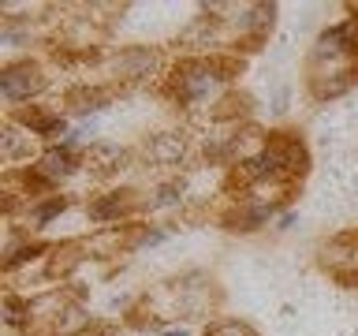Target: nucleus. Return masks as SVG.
Listing matches in <instances>:
<instances>
[{"mask_svg": "<svg viewBox=\"0 0 358 336\" xmlns=\"http://www.w3.org/2000/svg\"><path fill=\"white\" fill-rule=\"evenodd\" d=\"M228 83L220 64H209V60H190L176 71L172 78V97L179 105H206L209 97H217V90Z\"/></svg>", "mask_w": 358, "mask_h": 336, "instance_id": "1", "label": "nucleus"}, {"mask_svg": "<svg viewBox=\"0 0 358 336\" xmlns=\"http://www.w3.org/2000/svg\"><path fill=\"white\" fill-rule=\"evenodd\" d=\"M45 86V75L38 64L22 60V64H11L0 71V94H4V101H11V105H19V101H30L38 90Z\"/></svg>", "mask_w": 358, "mask_h": 336, "instance_id": "2", "label": "nucleus"}, {"mask_svg": "<svg viewBox=\"0 0 358 336\" xmlns=\"http://www.w3.org/2000/svg\"><path fill=\"white\" fill-rule=\"evenodd\" d=\"M358 52V19H343L340 27H329L317 38V60L324 56H355Z\"/></svg>", "mask_w": 358, "mask_h": 336, "instance_id": "3", "label": "nucleus"}, {"mask_svg": "<svg viewBox=\"0 0 358 336\" xmlns=\"http://www.w3.org/2000/svg\"><path fill=\"white\" fill-rule=\"evenodd\" d=\"M34 172H38V179H45V183H56V179H64V176L75 172V153L64 150V146H52V150H45L38 157Z\"/></svg>", "mask_w": 358, "mask_h": 336, "instance_id": "4", "label": "nucleus"}, {"mask_svg": "<svg viewBox=\"0 0 358 336\" xmlns=\"http://www.w3.org/2000/svg\"><path fill=\"white\" fill-rule=\"evenodd\" d=\"M145 157H150L153 164H176L179 157H183V134H176V131L153 134V139L145 142Z\"/></svg>", "mask_w": 358, "mask_h": 336, "instance_id": "5", "label": "nucleus"}, {"mask_svg": "<svg viewBox=\"0 0 358 336\" xmlns=\"http://www.w3.org/2000/svg\"><path fill=\"white\" fill-rule=\"evenodd\" d=\"M116 67L127 78H142V75H150L153 67H157V52H150V49H131V52H123L120 60H116Z\"/></svg>", "mask_w": 358, "mask_h": 336, "instance_id": "6", "label": "nucleus"}, {"mask_svg": "<svg viewBox=\"0 0 358 336\" xmlns=\"http://www.w3.org/2000/svg\"><path fill=\"white\" fill-rule=\"evenodd\" d=\"M123 161V150H120V146H90V150H86V164H94L97 168V172H112V168H123L120 164Z\"/></svg>", "mask_w": 358, "mask_h": 336, "instance_id": "7", "label": "nucleus"}, {"mask_svg": "<svg viewBox=\"0 0 358 336\" xmlns=\"http://www.w3.org/2000/svg\"><path fill=\"white\" fill-rule=\"evenodd\" d=\"M123 202H127V198H123V190H116V195H108V198L90 202V217L101 220V224H105V220H116L120 213H123Z\"/></svg>", "mask_w": 358, "mask_h": 336, "instance_id": "8", "label": "nucleus"}, {"mask_svg": "<svg viewBox=\"0 0 358 336\" xmlns=\"http://www.w3.org/2000/svg\"><path fill=\"white\" fill-rule=\"evenodd\" d=\"M67 209V198H60V195H52V198H45L41 206H34L30 209V220H34V228H45L52 217H60V213Z\"/></svg>", "mask_w": 358, "mask_h": 336, "instance_id": "9", "label": "nucleus"}, {"mask_svg": "<svg viewBox=\"0 0 358 336\" xmlns=\"http://www.w3.org/2000/svg\"><path fill=\"white\" fill-rule=\"evenodd\" d=\"M183 202V183H161L150 198V209H172Z\"/></svg>", "mask_w": 358, "mask_h": 336, "instance_id": "10", "label": "nucleus"}, {"mask_svg": "<svg viewBox=\"0 0 358 336\" xmlns=\"http://www.w3.org/2000/svg\"><path fill=\"white\" fill-rule=\"evenodd\" d=\"M4 321L8 325H27L30 321V302H22L19 295H8L4 299Z\"/></svg>", "mask_w": 358, "mask_h": 336, "instance_id": "11", "label": "nucleus"}, {"mask_svg": "<svg viewBox=\"0 0 358 336\" xmlns=\"http://www.w3.org/2000/svg\"><path fill=\"white\" fill-rule=\"evenodd\" d=\"M22 146H30V139H22V131L15 127V123H8V127H4V157H8V161H11V157H19Z\"/></svg>", "mask_w": 358, "mask_h": 336, "instance_id": "12", "label": "nucleus"}, {"mask_svg": "<svg viewBox=\"0 0 358 336\" xmlns=\"http://www.w3.org/2000/svg\"><path fill=\"white\" fill-rule=\"evenodd\" d=\"M209 336H257L250 325H243V321H217L209 329Z\"/></svg>", "mask_w": 358, "mask_h": 336, "instance_id": "13", "label": "nucleus"}, {"mask_svg": "<svg viewBox=\"0 0 358 336\" xmlns=\"http://www.w3.org/2000/svg\"><path fill=\"white\" fill-rule=\"evenodd\" d=\"M38 254H45V246H41V243H30V246H22L19 254H11V258H8V269H19L22 262H34Z\"/></svg>", "mask_w": 358, "mask_h": 336, "instance_id": "14", "label": "nucleus"}, {"mask_svg": "<svg viewBox=\"0 0 358 336\" xmlns=\"http://www.w3.org/2000/svg\"><path fill=\"white\" fill-rule=\"evenodd\" d=\"M168 235H172V228H145V232L138 235V243H134V246H161Z\"/></svg>", "mask_w": 358, "mask_h": 336, "instance_id": "15", "label": "nucleus"}, {"mask_svg": "<svg viewBox=\"0 0 358 336\" xmlns=\"http://www.w3.org/2000/svg\"><path fill=\"white\" fill-rule=\"evenodd\" d=\"M287 101H291V90L280 86L276 94H273V112H276V116H284V112H287Z\"/></svg>", "mask_w": 358, "mask_h": 336, "instance_id": "16", "label": "nucleus"}, {"mask_svg": "<svg viewBox=\"0 0 358 336\" xmlns=\"http://www.w3.org/2000/svg\"><path fill=\"white\" fill-rule=\"evenodd\" d=\"M295 224H299V213H291V209H287V213H280V217H276V228H280V232L295 228Z\"/></svg>", "mask_w": 358, "mask_h": 336, "instance_id": "17", "label": "nucleus"}, {"mask_svg": "<svg viewBox=\"0 0 358 336\" xmlns=\"http://www.w3.org/2000/svg\"><path fill=\"white\" fill-rule=\"evenodd\" d=\"M161 336H190V329H183V325H179V329H168V325H161Z\"/></svg>", "mask_w": 358, "mask_h": 336, "instance_id": "18", "label": "nucleus"}]
</instances>
